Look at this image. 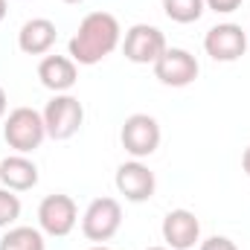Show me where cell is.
Returning a JSON list of instances; mask_svg holds the SVG:
<instances>
[{"instance_id": "obj_13", "label": "cell", "mask_w": 250, "mask_h": 250, "mask_svg": "<svg viewBox=\"0 0 250 250\" xmlns=\"http://www.w3.org/2000/svg\"><path fill=\"white\" fill-rule=\"evenodd\" d=\"M56 38H59V32H56V23H53V21H47V18H32V21H26V23L21 26V32H18V47H21V53H26V56H47V53L53 50Z\"/></svg>"}, {"instance_id": "obj_4", "label": "cell", "mask_w": 250, "mask_h": 250, "mask_svg": "<svg viewBox=\"0 0 250 250\" xmlns=\"http://www.w3.org/2000/svg\"><path fill=\"white\" fill-rule=\"evenodd\" d=\"M41 117H44L47 137H53V140H70L82 128V123H84V108H82V102L76 96L56 93L47 102V108H44Z\"/></svg>"}, {"instance_id": "obj_20", "label": "cell", "mask_w": 250, "mask_h": 250, "mask_svg": "<svg viewBox=\"0 0 250 250\" xmlns=\"http://www.w3.org/2000/svg\"><path fill=\"white\" fill-rule=\"evenodd\" d=\"M6 108H9V96H6V90L0 87V120L6 117Z\"/></svg>"}, {"instance_id": "obj_15", "label": "cell", "mask_w": 250, "mask_h": 250, "mask_svg": "<svg viewBox=\"0 0 250 250\" xmlns=\"http://www.w3.org/2000/svg\"><path fill=\"white\" fill-rule=\"evenodd\" d=\"M0 250H47L44 233L35 227H9L0 239Z\"/></svg>"}, {"instance_id": "obj_17", "label": "cell", "mask_w": 250, "mask_h": 250, "mask_svg": "<svg viewBox=\"0 0 250 250\" xmlns=\"http://www.w3.org/2000/svg\"><path fill=\"white\" fill-rule=\"evenodd\" d=\"M21 218V198L12 192V189H0V230L12 227L15 221Z\"/></svg>"}, {"instance_id": "obj_16", "label": "cell", "mask_w": 250, "mask_h": 250, "mask_svg": "<svg viewBox=\"0 0 250 250\" xmlns=\"http://www.w3.org/2000/svg\"><path fill=\"white\" fill-rule=\"evenodd\" d=\"M207 3L204 0H163V12L175 23H195L204 15Z\"/></svg>"}, {"instance_id": "obj_25", "label": "cell", "mask_w": 250, "mask_h": 250, "mask_svg": "<svg viewBox=\"0 0 250 250\" xmlns=\"http://www.w3.org/2000/svg\"><path fill=\"white\" fill-rule=\"evenodd\" d=\"M148 250H169V248H148Z\"/></svg>"}, {"instance_id": "obj_14", "label": "cell", "mask_w": 250, "mask_h": 250, "mask_svg": "<svg viewBox=\"0 0 250 250\" xmlns=\"http://www.w3.org/2000/svg\"><path fill=\"white\" fill-rule=\"evenodd\" d=\"M0 184L12 192H26L38 184V166L23 154H12L0 160Z\"/></svg>"}, {"instance_id": "obj_3", "label": "cell", "mask_w": 250, "mask_h": 250, "mask_svg": "<svg viewBox=\"0 0 250 250\" xmlns=\"http://www.w3.org/2000/svg\"><path fill=\"white\" fill-rule=\"evenodd\" d=\"M123 227V207L117 198H96L82 215V233L87 242L105 245L111 242Z\"/></svg>"}, {"instance_id": "obj_23", "label": "cell", "mask_w": 250, "mask_h": 250, "mask_svg": "<svg viewBox=\"0 0 250 250\" xmlns=\"http://www.w3.org/2000/svg\"><path fill=\"white\" fill-rule=\"evenodd\" d=\"M62 3H70V6H79V3H84V0H62Z\"/></svg>"}, {"instance_id": "obj_7", "label": "cell", "mask_w": 250, "mask_h": 250, "mask_svg": "<svg viewBox=\"0 0 250 250\" xmlns=\"http://www.w3.org/2000/svg\"><path fill=\"white\" fill-rule=\"evenodd\" d=\"M151 67H154V79L166 87H187L201 73L198 59L189 50H181V47H166V53Z\"/></svg>"}, {"instance_id": "obj_11", "label": "cell", "mask_w": 250, "mask_h": 250, "mask_svg": "<svg viewBox=\"0 0 250 250\" xmlns=\"http://www.w3.org/2000/svg\"><path fill=\"white\" fill-rule=\"evenodd\" d=\"M201 239V221L189 209H172L163 218V242L169 250H192Z\"/></svg>"}, {"instance_id": "obj_21", "label": "cell", "mask_w": 250, "mask_h": 250, "mask_svg": "<svg viewBox=\"0 0 250 250\" xmlns=\"http://www.w3.org/2000/svg\"><path fill=\"white\" fill-rule=\"evenodd\" d=\"M242 169H245V175L250 178V146L245 148V154H242Z\"/></svg>"}, {"instance_id": "obj_24", "label": "cell", "mask_w": 250, "mask_h": 250, "mask_svg": "<svg viewBox=\"0 0 250 250\" xmlns=\"http://www.w3.org/2000/svg\"><path fill=\"white\" fill-rule=\"evenodd\" d=\"M90 250H111V248H105V245H93Z\"/></svg>"}, {"instance_id": "obj_9", "label": "cell", "mask_w": 250, "mask_h": 250, "mask_svg": "<svg viewBox=\"0 0 250 250\" xmlns=\"http://www.w3.org/2000/svg\"><path fill=\"white\" fill-rule=\"evenodd\" d=\"M204 50L212 62H239L248 53V32L239 23H215L204 35Z\"/></svg>"}, {"instance_id": "obj_6", "label": "cell", "mask_w": 250, "mask_h": 250, "mask_svg": "<svg viewBox=\"0 0 250 250\" xmlns=\"http://www.w3.org/2000/svg\"><path fill=\"white\" fill-rule=\"evenodd\" d=\"M120 143H123V148L134 160L151 157L157 151V146H160V125L148 114H131L123 123Z\"/></svg>"}, {"instance_id": "obj_18", "label": "cell", "mask_w": 250, "mask_h": 250, "mask_svg": "<svg viewBox=\"0 0 250 250\" xmlns=\"http://www.w3.org/2000/svg\"><path fill=\"white\" fill-rule=\"evenodd\" d=\"M198 250H239V248H236V242L227 239V236H209L207 242H201Z\"/></svg>"}, {"instance_id": "obj_10", "label": "cell", "mask_w": 250, "mask_h": 250, "mask_svg": "<svg viewBox=\"0 0 250 250\" xmlns=\"http://www.w3.org/2000/svg\"><path fill=\"white\" fill-rule=\"evenodd\" d=\"M114 184L120 189V195H125V201L131 204H143L154 195L157 181H154V172L143 163V160H128L117 169V178Z\"/></svg>"}, {"instance_id": "obj_5", "label": "cell", "mask_w": 250, "mask_h": 250, "mask_svg": "<svg viewBox=\"0 0 250 250\" xmlns=\"http://www.w3.org/2000/svg\"><path fill=\"white\" fill-rule=\"evenodd\" d=\"M76 221H79V207L70 195L56 192V195H47L38 204V227H41V233H47L53 239L70 236Z\"/></svg>"}, {"instance_id": "obj_12", "label": "cell", "mask_w": 250, "mask_h": 250, "mask_svg": "<svg viewBox=\"0 0 250 250\" xmlns=\"http://www.w3.org/2000/svg\"><path fill=\"white\" fill-rule=\"evenodd\" d=\"M38 79L47 90L53 93H67L79 82V70L70 56H44L38 64Z\"/></svg>"}, {"instance_id": "obj_22", "label": "cell", "mask_w": 250, "mask_h": 250, "mask_svg": "<svg viewBox=\"0 0 250 250\" xmlns=\"http://www.w3.org/2000/svg\"><path fill=\"white\" fill-rule=\"evenodd\" d=\"M6 12H9V9H6V0H0V21L6 18Z\"/></svg>"}, {"instance_id": "obj_8", "label": "cell", "mask_w": 250, "mask_h": 250, "mask_svg": "<svg viewBox=\"0 0 250 250\" xmlns=\"http://www.w3.org/2000/svg\"><path fill=\"white\" fill-rule=\"evenodd\" d=\"M123 53L134 64H154L166 53V35L151 23H134L125 32Z\"/></svg>"}, {"instance_id": "obj_2", "label": "cell", "mask_w": 250, "mask_h": 250, "mask_svg": "<svg viewBox=\"0 0 250 250\" xmlns=\"http://www.w3.org/2000/svg\"><path fill=\"white\" fill-rule=\"evenodd\" d=\"M44 137H47L44 117L35 108H15L3 123V140L18 154H29L35 148H41Z\"/></svg>"}, {"instance_id": "obj_19", "label": "cell", "mask_w": 250, "mask_h": 250, "mask_svg": "<svg viewBox=\"0 0 250 250\" xmlns=\"http://www.w3.org/2000/svg\"><path fill=\"white\" fill-rule=\"evenodd\" d=\"M204 3H207V9H212V12H218V15H230V12L242 9L245 0H204Z\"/></svg>"}, {"instance_id": "obj_1", "label": "cell", "mask_w": 250, "mask_h": 250, "mask_svg": "<svg viewBox=\"0 0 250 250\" xmlns=\"http://www.w3.org/2000/svg\"><path fill=\"white\" fill-rule=\"evenodd\" d=\"M120 38H123V29L111 12H90L82 18L67 50L76 64L90 67V64H99L102 59H108L120 47Z\"/></svg>"}]
</instances>
